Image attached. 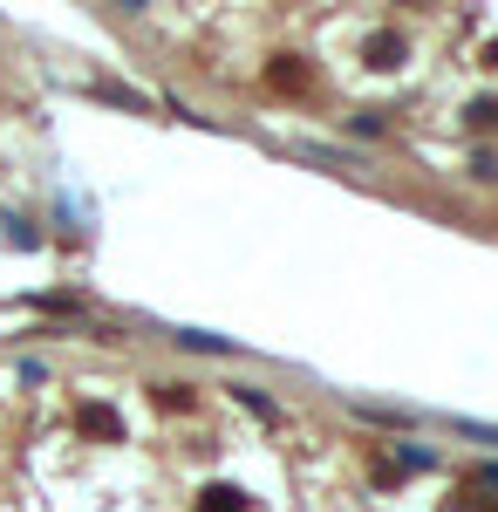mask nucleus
Here are the masks:
<instances>
[{
    "instance_id": "obj_1",
    "label": "nucleus",
    "mask_w": 498,
    "mask_h": 512,
    "mask_svg": "<svg viewBox=\"0 0 498 512\" xmlns=\"http://www.w3.org/2000/svg\"><path fill=\"white\" fill-rule=\"evenodd\" d=\"M198 512H253V499H246L239 485H205V492H198Z\"/></svg>"
},
{
    "instance_id": "obj_2",
    "label": "nucleus",
    "mask_w": 498,
    "mask_h": 512,
    "mask_svg": "<svg viewBox=\"0 0 498 512\" xmlns=\"http://www.w3.org/2000/svg\"><path fill=\"white\" fill-rule=\"evenodd\" d=\"M76 424H82L89 437H116V431H123V424H116V410H110V403H82V410H76Z\"/></svg>"
},
{
    "instance_id": "obj_3",
    "label": "nucleus",
    "mask_w": 498,
    "mask_h": 512,
    "mask_svg": "<svg viewBox=\"0 0 498 512\" xmlns=\"http://www.w3.org/2000/svg\"><path fill=\"white\" fill-rule=\"evenodd\" d=\"M471 123L492 130V123H498V96H478V103H471Z\"/></svg>"
},
{
    "instance_id": "obj_4",
    "label": "nucleus",
    "mask_w": 498,
    "mask_h": 512,
    "mask_svg": "<svg viewBox=\"0 0 498 512\" xmlns=\"http://www.w3.org/2000/svg\"><path fill=\"white\" fill-rule=\"evenodd\" d=\"M157 403H164V410H192V396L178 390V383H164V390H157Z\"/></svg>"
},
{
    "instance_id": "obj_5",
    "label": "nucleus",
    "mask_w": 498,
    "mask_h": 512,
    "mask_svg": "<svg viewBox=\"0 0 498 512\" xmlns=\"http://www.w3.org/2000/svg\"><path fill=\"white\" fill-rule=\"evenodd\" d=\"M389 55H396V41H389V35L369 41V62H376V69H389Z\"/></svg>"
},
{
    "instance_id": "obj_6",
    "label": "nucleus",
    "mask_w": 498,
    "mask_h": 512,
    "mask_svg": "<svg viewBox=\"0 0 498 512\" xmlns=\"http://www.w3.org/2000/svg\"><path fill=\"white\" fill-rule=\"evenodd\" d=\"M471 485H492V492H498V465H478V472H471Z\"/></svg>"
},
{
    "instance_id": "obj_7",
    "label": "nucleus",
    "mask_w": 498,
    "mask_h": 512,
    "mask_svg": "<svg viewBox=\"0 0 498 512\" xmlns=\"http://www.w3.org/2000/svg\"><path fill=\"white\" fill-rule=\"evenodd\" d=\"M485 69H492V76H498V41H492V48H485Z\"/></svg>"
}]
</instances>
